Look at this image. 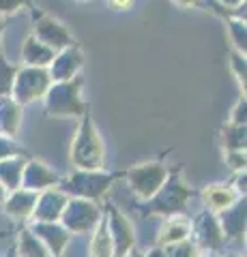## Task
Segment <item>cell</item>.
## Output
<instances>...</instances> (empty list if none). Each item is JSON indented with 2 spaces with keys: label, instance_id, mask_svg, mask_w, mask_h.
I'll list each match as a JSON object with an SVG mask.
<instances>
[{
  "label": "cell",
  "instance_id": "6da1fadb",
  "mask_svg": "<svg viewBox=\"0 0 247 257\" xmlns=\"http://www.w3.org/2000/svg\"><path fill=\"white\" fill-rule=\"evenodd\" d=\"M82 90V79L77 75L71 79H62V82H52L47 92L43 94L47 111L52 116H79L84 114L86 103L79 96Z\"/></svg>",
  "mask_w": 247,
  "mask_h": 257
},
{
  "label": "cell",
  "instance_id": "7a4b0ae2",
  "mask_svg": "<svg viewBox=\"0 0 247 257\" xmlns=\"http://www.w3.org/2000/svg\"><path fill=\"white\" fill-rule=\"evenodd\" d=\"M52 84V77L43 67H22L13 77L11 96L24 105V103H33L37 99H43L47 88Z\"/></svg>",
  "mask_w": 247,
  "mask_h": 257
},
{
  "label": "cell",
  "instance_id": "3957f363",
  "mask_svg": "<svg viewBox=\"0 0 247 257\" xmlns=\"http://www.w3.org/2000/svg\"><path fill=\"white\" fill-rule=\"evenodd\" d=\"M33 35L41 43H45L47 47H52L54 52H60V50H65V47L75 43L73 35L69 32V28L65 26V24H62L58 18H54V15L45 13V11H39L35 15Z\"/></svg>",
  "mask_w": 247,
  "mask_h": 257
},
{
  "label": "cell",
  "instance_id": "277c9868",
  "mask_svg": "<svg viewBox=\"0 0 247 257\" xmlns=\"http://www.w3.org/2000/svg\"><path fill=\"white\" fill-rule=\"evenodd\" d=\"M84 67V52L79 45H69L65 50L54 54L52 62L47 64V73H50L52 82H62V79L75 77Z\"/></svg>",
  "mask_w": 247,
  "mask_h": 257
},
{
  "label": "cell",
  "instance_id": "5b68a950",
  "mask_svg": "<svg viewBox=\"0 0 247 257\" xmlns=\"http://www.w3.org/2000/svg\"><path fill=\"white\" fill-rule=\"evenodd\" d=\"M54 52L52 47H47L45 43H41L35 35H28L26 41L22 45V60L26 67H43L47 69V64L52 62L54 58Z\"/></svg>",
  "mask_w": 247,
  "mask_h": 257
},
{
  "label": "cell",
  "instance_id": "8992f818",
  "mask_svg": "<svg viewBox=\"0 0 247 257\" xmlns=\"http://www.w3.org/2000/svg\"><path fill=\"white\" fill-rule=\"evenodd\" d=\"M219 15L228 28V37H230V43H232V50L245 54V18L243 15H236V13L226 15L224 9H221Z\"/></svg>",
  "mask_w": 247,
  "mask_h": 257
},
{
  "label": "cell",
  "instance_id": "52a82bcc",
  "mask_svg": "<svg viewBox=\"0 0 247 257\" xmlns=\"http://www.w3.org/2000/svg\"><path fill=\"white\" fill-rule=\"evenodd\" d=\"M204 202L206 206L211 208L213 212H221L230 208L236 202V195L232 189H226V187H211L204 191Z\"/></svg>",
  "mask_w": 247,
  "mask_h": 257
},
{
  "label": "cell",
  "instance_id": "ba28073f",
  "mask_svg": "<svg viewBox=\"0 0 247 257\" xmlns=\"http://www.w3.org/2000/svg\"><path fill=\"white\" fill-rule=\"evenodd\" d=\"M112 242H110V234H108V225L106 221L99 223L97 234L93 238V246H91V257H112Z\"/></svg>",
  "mask_w": 247,
  "mask_h": 257
},
{
  "label": "cell",
  "instance_id": "9c48e42d",
  "mask_svg": "<svg viewBox=\"0 0 247 257\" xmlns=\"http://www.w3.org/2000/svg\"><path fill=\"white\" fill-rule=\"evenodd\" d=\"M189 231V223L183 221V219H174L170 221L166 227L161 229V236H159V242L166 244V242H179V240H183L187 236Z\"/></svg>",
  "mask_w": 247,
  "mask_h": 257
},
{
  "label": "cell",
  "instance_id": "30bf717a",
  "mask_svg": "<svg viewBox=\"0 0 247 257\" xmlns=\"http://www.w3.org/2000/svg\"><path fill=\"white\" fill-rule=\"evenodd\" d=\"M20 67H15L9 60L5 58V54L0 52V96L3 94H11V86H13V77L18 73Z\"/></svg>",
  "mask_w": 247,
  "mask_h": 257
},
{
  "label": "cell",
  "instance_id": "8fae6325",
  "mask_svg": "<svg viewBox=\"0 0 247 257\" xmlns=\"http://www.w3.org/2000/svg\"><path fill=\"white\" fill-rule=\"evenodd\" d=\"M230 71L236 77V82L245 88V54L232 50V54H230Z\"/></svg>",
  "mask_w": 247,
  "mask_h": 257
},
{
  "label": "cell",
  "instance_id": "7c38bea8",
  "mask_svg": "<svg viewBox=\"0 0 247 257\" xmlns=\"http://www.w3.org/2000/svg\"><path fill=\"white\" fill-rule=\"evenodd\" d=\"M28 7V0H0V15L3 18H11V15L20 13Z\"/></svg>",
  "mask_w": 247,
  "mask_h": 257
},
{
  "label": "cell",
  "instance_id": "4fadbf2b",
  "mask_svg": "<svg viewBox=\"0 0 247 257\" xmlns=\"http://www.w3.org/2000/svg\"><path fill=\"white\" fill-rule=\"evenodd\" d=\"M217 5H219L224 11H230V13L241 15V9L245 7V0H217Z\"/></svg>",
  "mask_w": 247,
  "mask_h": 257
},
{
  "label": "cell",
  "instance_id": "5bb4252c",
  "mask_svg": "<svg viewBox=\"0 0 247 257\" xmlns=\"http://www.w3.org/2000/svg\"><path fill=\"white\" fill-rule=\"evenodd\" d=\"M135 0H108V7L112 11H131Z\"/></svg>",
  "mask_w": 247,
  "mask_h": 257
},
{
  "label": "cell",
  "instance_id": "9a60e30c",
  "mask_svg": "<svg viewBox=\"0 0 247 257\" xmlns=\"http://www.w3.org/2000/svg\"><path fill=\"white\" fill-rule=\"evenodd\" d=\"M177 7H181V9H194V7H200L202 0H172Z\"/></svg>",
  "mask_w": 247,
  "mask_h": 257
},
{
  "label": "cell",
  "instance_id": "2e32d148",
  "mask_svg": "<svg viewBox=\"0 0 247 257\" xmlns=\"http://www.w3.org/2000/svg\"><path fill=\"white\" fill-rule=\"evenodd\" d=\"M5 28H7V18L0 15V39H3V35H5Z\"/></svg>",
  "mask_w": 247,
  "mask_h": 257
},
{
  "label": "cell",
  "instance_id": "e0dca14e",
  "mask_svg": "<svg viewBox=\"0 0 247 257\" xmlns=\"http://www.w3.org/2000/svg\"><path fill=\"white\" fill-rule=\"evenodd\" d=\"M75 3H89V0H75Z\"/></svg>",
  "mask_w": 247,
  "mask_h": 257
}]
</instances>
